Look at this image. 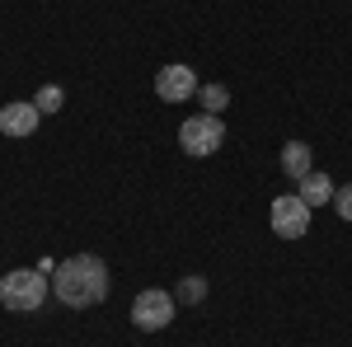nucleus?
Listing matches in <instances>:
<instances>
[{
    "mask_svg": "<svg viewBox=\"0 0 352 347\" xmlns=\"http://www.w3.org/2000/svg\"><path fill=\"white\" fill-rule=\"evenodd\" d=\"M221 141H226V122H221L217 113H197V117H188V122L179 127V146L188 150L192 160H202V155H217Z\"/></svg>",
    "mask_w": 352,
    "mask_h": 347,
    "instance_id": "obj_4",
    "label": "nucleus"
},
{
    "mask_svg": "<svg viewBox=\"0 0 352 347\" xmlns=\"http://www.w3.org/2000/svg\"><path fill=\"white\" fill-rule=\"evenodd\" d=\"M268 225H272V235H277V240H300V235L310 230V207L300 202L296 192H287V197H272Z\"/></svg>",
    "mask_w": 352,
    "mask_h": 347,
    "instance_id": "obj_5",
    "label": "nucleus"
},
{
    "mask_svg": "<svg viewBox=\"0 0 352 347\" xmlns=\"http://www.w3.org/2000/svg\"><path fill=\"white\" fill-rule=\"evenodd\" d=\"M296 197L305 202V207H324V202H333V179L329 174H320V169H310L305 179H296Z\"/></svg>",
    "mask_w": 352,
    "mask_h": 347,
    "instance_id": "obj_9",
    "label": "nucleus"
},
{
    "mask_svg": "<svg viewBox=\"0 0 352 347\" xmlns=\"http://www.w3.org/2000/svg\"><path fill=\"white\" fill-rule=\"evenodd\" d=\"M226 104H230V89L226 85H202V113H226Z\"/></svg>",
    "mask_w": 352,
    "mask_h": 347,
    "instance_id": "obj_12",
    "label": "nucleus"
},
{
    "mask_svg": "<svg viewBox=\"0 0 352 347\" xmlns=\"http://www.w3.org/2000/svg\"><path fill=\"white\" fill-rule=\"evenodd\" d=\"M333 207H338L343 221H352V183L348 188H333Z\"/></svg>",
    "mask_w": 352,
    "mask_h": 347,
    "instance_id": "obj_13",
    "label": "nucleus"
},
{
    "mask_svg": "<svg viewBox=\"0 0 352 347\" xmlns=\"http://www.w3.org/2000/svg\"><path fill=\"white\" fill-rule=\"evenodd\" d=\"M174 310H179V300L174 291H164V287H151V291H141L132 300V324L141 333H160L174 324Z\"/></svg>",
    "mask_w": 352,
    "mask_h": 347,
    "instance_id": "obj_3",
    "label": "nucleus"
},
{
    "mask_svg": "<svg viewBox=\"0 0 352 347\" xmlns=\"http://www.w3.org/2000/svg\"><path fill=\"white\" fill-rule=\"evenodd\" d=\"M52 291L61 305L71 310H89L109 295V263L94 258V254H71L66 263H56L52 272Z\"/></svg>",
    "mask_w": 352,
    "mask_h": 347,
    "instance_id": "obj_1",
    "label": "nucleus"
},
{
    "mask_svg": "<svg viewBox=\"0 0 352 347\" xmlns=\"http://www.w3.org/2000/svg\"><path fill=\"white\" fill-rule=\"evenodd\" d=\"M38 117H43V113L33 108V99H28V104H24V99H14V104L0 108V132L14 136V141H24V136L38 132Z\"/></svg>",
    "mask_w": 352,
    "mask_h": 347,
    "instance_id": "obj_7",
    "label": "nucleus"
},
{
    "mask_svg": "<svg viewBox=\"0 0 352 347\" xmlns=\"http://www.w3.org/2000/svg\"><path fill=\"white\" fill-rule=\"evenodd\" d=\"M155 94H160L164 104H184V99H192V94H197V76H192V66L169 61L160 76H155Z\"/></svg>",
    "mask_w": 352,
    "mask_h": 347,
    "instance_id": "obj_6",
    "label": "nucleus"
},
{
    "mask_svg": "<svg viewBox=\"0 0 352 347\" xmlns=\"http://www.w3.org/2000/svg\"><path fill=\"white\" fill-rule=\"evenodd\" d=\"M52 291V282L38 272V267H14V272H5L0 277V305L5 310H14V315H28V310H38L43 300Z\"/></svg>",
    "mask_w": 352,
    "mask_h": 347,
    "instance_id": "obj_2",
    "label": "nucleus"
},
{
    "mask_svg": "<svg viewBox=\"0 0 352 347\" xmlns=\"http://www.w3.org/2000/svg\"><path fill=\"white\" fill-rule=\"evenodd\" d=\"M61 104H66V89H61V85H43V89L33 94V108H38V113H56Z\"/></svg>",
    "mask_w": 352,
    "mask_h": 347,
    "instance_id": "obj_11",
    "label": "nucleus"
},
{
    "mask_svg": "<svg viewBox=\"0 0 352 347\" xmlns=\"http://www.w3.org/2000/svg\"><path fill=\"white\" fill-rule=\"evenodd\" d=\"M277 169H282L287 179H305V174L315 169L310 146H305V141H287V146H282V155H277Z\"/></svg>",
    "mask_w": 352,
    "mask_h": 347,
    "instance_id": "obj_8",
    "label": "nucleus"
},
{
    "mask_svg": "<svg viewBox=\"0 0 352 347\" xmlns=\"http://www.w3.org/2000/svg\"><path fill=\"white\" fill-rule=\"evenodd\" d=\"M174 300H179V305H202V300H207V277H197V272L184 277V282L174 287Z\"/></svg>",
    "mask_w": 352,
    "mask_h": 347,
    "instance_id": "obj_10",
    "label": "nucleus"
}]
</instances>
